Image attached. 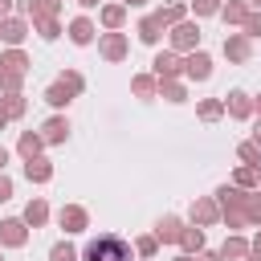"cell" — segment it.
<instances>
[{"instance_id": "cell-1", "label": "cell", "mask_w": 261, "mask_h": 261, "mask_svg": "<svg viewBox=\"0 0 261 261\" xmlns=\"http://www.w3.org/2000/svg\"><path fill=\"white\" fill-rule=\"evenodd\" d=\"M86 261H130V249L122 237H98L86 245Z\"/></svg>"}, {"instance_id": "cell-2", "label": "cell", "mask_w": 261, "mask_h": 261, "mask_svg": "<svg viewBox=\"0 0 261 261\" xmlns=\"http://www.w3.org/2000/svg\"><path fill=\"white\" fill-rule=\"evenodd\" d=\"M220 204H224L228 224L237 228V224L245 220V192H237V188H220Z\"/></svg>"}, {"instance_id": "cell-3", "label": "cell", "mask_w": 261, "mask_h": 261, "mask_svg": "<svg viewBox=\"0 0 261 261\" xmlns=\"http://www.w3.org/2000/svg\"><path fill=\"white\" fill-rule=\"evenodd\" d=\"M184 73L196 77V82H204V77L212 73V57H208V53H192V57L184 61Z\"/></svg>"}, {"instance_id": "cell-4", "label": "cell", "mask_w": 261, "mask_h": 261, "mask_svg": "<svg viewBox=\"0 0 261 261\" xmlns=\"http://www.w3.org/2000/svg\"><path fill=\"white\" fill-rule=\"evenodd\" d=\"M171 41H175V49H196L200 29H196V24H175V29H171Z\"/></svg>"}, {"instance_id": "cell-5", "label": "cell", "mask_w": 261, "mask_h": 261, "mask_svg": "<svg viewBox=\"0 0 261 261\" xmlns=\"http://www.w3.org/2000/svg\"><path fill=\"white\" fill-rule=\"evenodd\" d=\"M57 220H61L65 232H82V228H86V208H73V204H69V208H61Z\"/></svg>"}, {"instance_id": "cell-6", "label": "cell", "mask_w": 261, "mask_h": 261, "mask_svg": "<svg viewBox=\"0 0 261 261\" xmlns=\"http://www.w3.org/2000/svg\"><path fill=\"white\" fill-rule=\"evenodd\" d=\"M0 241H4V245H24L29 232H24L20 220H4V224H0Z\"/></svg>"}, {"instance_id": "cell-7", "label": "cell", "mask_w": 261, "mask_h": 261, "mask_svg": "<svg viewBox=\"0 0 261 261\" xmlns=\"http://www.w3.org/2000/svg\"><path fill=\"white\" fill-rule=\"evenodd\" d=\"M90 37H94V24H90L86 16H77V20L69 24V41H73V45H90Z\"/></svg>"}, {"instance_id": "cell-8", "label": "cell", "mask_w": 261, "mask_h": 261, "mask_svg": "<svg viewBox=\"0 0 261 261\" xmlns=\"http://www.w3.org/2000/svg\"><path fill=\"white\" fill-rule=\"evenodd\" d=\"M102 53H106L110 61H118V57L126 53V41H122L118 33H106V37H102Z\"/></svg>"}, {"instance_id": "cell-9", "label": "cell", "mask_w": 261, "mask_h": 261, "mask_svg": "<svg viewBox=\"0 0 261 261\" xmlns=\"http://www.w3.org/2000/svg\"><path fill=\"white\" fill-rule=\"evenodd\" d=\"M224 53H228L232 61H249V41H245V37H228V41H224Z\"/></svg>"}, {"instance_id": "cell-10", "label": "cell", "mask_w": 261, "mask_h": 261, "mask_svg": "<svg viewBox=\"0 0 261 261\" xmlns=\"http://www.w3.org/2000/svg\"><path fill=\"white\" fill-rule=\"evenodd\" d=\"M24 175H29V179H37V184H45V179L53 175V167H49L45 159H29V163H24Z\"/></svg>"}, {"instance_id": "cell-11", "label": "cell", "mask_w": 261, "mask_h": 261, "mask_svg": "<svg viewBox=\"0 0 261 261\" xmlns=\"http://www.w3.org/2000/svg\"><path fill=\"white\" fill-rule=\"evenodd\" d=\"M192 220L212 224V220H216V204H212V200H196V204H192Z\"/></svg>"}, {"instance_id": "cell-12", "label": "cell", "mask_w": 261, "mask_h": 261, "mask_svg": "<svg viewBox=\"0 0 261 261\" xmlns=\"http://www.w3.org/2000/svg\"><path fill=\"white\" fill-rule=\"evenodd\" d=\"M179 232H184V228H179V220H175V216H163V220H159V228H155V237H159V241H179Z\"/></svg>"}, {"instance_id": "cell-13", "label": "cell", "mask_w": 261, "mask_h": 261, "mask_svg": "<svg viewBox=\"0 0 261 261\" xmlns=\"http://www.w3.org/2000/svg\"><path fill=\"white\" fill-rule=\"evenodd\" d=\"M65 135H69L65 118H49V122H45V143H61Z\"/></svg>"}, {"instance_id": "cell-14", "label": "cell", "mask_w": 261, "mask_h": 261, "mask_svg": "<svg viewBox=\"0 0 261 261\" xmlns=\"http://www.w3.org/2000/svg\"><path fill=\"white\" fill-rule=\"evenodd\" d=\"M228 110H232L237 118H249V94H241V90H232V94H228Z\"/></svg>"}, {"instance_id": "cell-15", "label": "cell", "mask_w": 261, "mask_h": 261, "mask_svg": "<svg viewBox=\"0 0 261 261\" xmlns=\"http://www.w3.org/2000/svg\"><path fill=\"white\" fill-rule=\"evenodd\" d=\"M45 216H49V208H45V200H33L29 208H24V220L37 228V224H45Z\"/></svg>"}, {"instance_id": "cell-16", "label": "cell", "mask_w": 261, "mask_h": 261, "mask_svg": "<svg viewBox=\"0 0 261 261\" xmlns=\"http://www.w3.org/2000/svg\"><path fill=\"white\" fill-rule=\"evenodd\" d=\"M159 29H163V24H159V20H155V16H147V20H143V24H139V37H143V41H147V45H155V41H159Z\"/></svg>"}, {"instance_id": "cell-17", "label": "cell", "mask_w": 261, "mask_h": 261, "mask_svg": "<svg viewBox=\"0 0 261 261\" xmlns=\"http://www.w3.org/2000/svg\"><path fill=\"white\" fill-rule=\"evenodd\" d=\"M155 69H159V77H171V73L179 69V61H175V53H159V57H155Z\"/></svg>"}, {"instance_id": "cell-18", "label": "cell", "mask_w": 261, "mask_h": 261, "mask_svg": "<svg viewBox=\"0 0 261 261\" xmlns=\"http://www.w3.org/2000/svg\"><path fill=\"white\" fill-rule=\"evenodd\" d=\"M37 151H41V135H33V130L20 135V155L24 159H37Z\"/></svg>"}, {"instance_id": "cell-19", "label": "cell", "mask_w": 261, "mask_h": 261, "mask_svg": "<svg viewBox=\"0 0 261 261\" xmlns=\"http://www.w3.org/2000/svg\"><path fill=\"white\" fill-rule=\"evenodd\" d=\"M179 241H184V249H188V253H200V249H204L200 228H184V232H179Z\"/></svg>"}, {"instance_id": "cell-20", "label": "cell", "mask_w": 261, "mask_h": 261, "mask_svg": "<svg viewBox=\"0 0 261 261\" xmlns=\"http://www.w3.org/2000/svg\"><path fill=\"white\" fill-rule=\"evenodd\" d=\"M57 12V0H29V16L37 20V16H53Z\"/></svg>"}, {"instance_id": "cell-21", "label": "cell", "mask_w": 261, "mask_h": 261, "mask_svg": "<svg viewBox=\"0 0 261 261\" xmlns=\"http://www.w3.org/2000/svg\"><path fill=\"white\" fill-rule=\"evenodd\" d=\"M179 16H184V8H179V4H167V8H159V12H155V20H159V24H179Z\"/></svg>"}, {"instance_id": "cell-22", "label": "cell", "mask_w": 261, "mask_h": 261, "mask_svg": "<svg viewBox=\"0 0 261 261\" xmlns=\"http://www.w3.org/2000/svg\"><path fill=\"white\" fill-rule=\"evenodd\" d=\"M0 37H4V41H12V45H16V41H24V20H8V24L0 29Z\"/></svg>"}, {"instance_id": "cell-23", "label": "cell", "mask_w": 261, "mask_h": 261, "mask_svg": "<svg viewBox=\"0 0 261 261\" xmlns=\"http://www.w3.org/2000/svg\"><path fill=\"white\" fill-rule=\"evenodd\" d=\"M69 94H73V90H69L65 82H57V86H49V94H45V98H49L53 106H65V102H69Z\"/></svg>"}, {"instance_id": "cell-24", "label": "cell", "mask_w": 261, "mask_h": 261, "mask_svg": "<svg viewBox=\"0 0 261 261\" xmlns=\"http://www.w3.org/2000/svg\"><path fill=\"white\" fill-rule=\"evenodd\" d=\"M0 65H4V69L24 73V65H29V61H24V53H16V49H12V53H4V57H0Z\"/></svg>"}, {"instance_id": "cell-25", "label": "cell", "mask_w": 261, "mask_h": 261, "mask_svg": "<svg viewBox=\"0 0 261 261\" xmlns=\"http://www.w3.org/2000/svg\"><path fill=\"white\" fill-rule=\"evenodd\" d=\"M0 110H4V114H8V118H16V114H24V98H20V94H8V98H4V106H0Z\"/></svg>"}, {"instance_id": "cell-26", "label": "cell", "mask_w": 261, "mask_h": 261, "mask_svg": "<svg viewBox=\"0 0 261 261\" xmlns=\"http://www.w3.org/2000/svg\"><path fill=\"white\" fill-rule=\"evenodd\" d=\"M245 253H249V245H245L241 237H228V241H224V253H220V257H245Z\"/></svg>"}, {"instance_id": "cell-27", "label": "cell", "mask_w": 261, "mask_h": 261, "mask_svg": "<svg viewBox=\"0 0 261 261\" xmlns=\"http://www.w3.org/2000/svg\"><path fill=\"white\" fill-rule=\"evenodd\" d=\"M122 16H126V8H122V4H110V8L102 12V20H106L110 29H118V24H122Z\"/></svg>"}, {"instance_id": "cell-28", "label": "cell", "mask_w": 261, "mask_h": 261, "mask_svg": "<svg viewBox=\"0 0 261 261\" xmlns=\"http://www.w3.org/2000/svg\"><path fill=\"white\" fill-rule=\"evenodd\" d=\"M241 159H245L249 167H257V163H261V147H257V143H241Z\"/></svg>"}, {"instance_id": "cell-29", "label": "cell", "mask_w": 261, "mask_h": 261, "mask_svg": "<svg viewBox=\"0 0 261 261\" xmlns=\"http://www.w3.org/2000/svg\"><path fill=\"white\" fill-rule=\"evenodd\" d=\"M49 261H77V253H73V245H53V253H49Z\"/></svg>"}, {"instance_id": "cell-30", "label": "cell", "mask_w": 261, "mask_h": 261, "mask_svg": "<svg viewBox=\"0 0 261 261\" xmlns=\"http://www.w3.org/2000/svg\"><path fill=\"white\" fill-rule=\"evenodd\" d=\"M37 29H41V37H49V41L57 37V20H53V16H37Z\"/></svg>"}, {"instance_id": "cell-31", "label": "cell", "mask_w": 261, "mask_h": 261, "mask_svg": "<svg viewBox=\"0 0 261 261\" xmlns=\"http://www.w3.org/2000/svg\"><path fill=\"white\" fill-rule=\"evenodd\" d=\"M245 216L261 224V200H257V196H245Z\"/></svg>"}, {"instance_id": "cell-32", "label": "cell", "mask_w": 261, "mask_h": 261, "mask_svg": "<svg viewBox=\"0 0 261 261\" xmlns=\"http://www.w3.org/2000/svg\"><path fill=\"white\" fill-rule=\"evenodd\" d=\"M135 94H139V98H151V94H155V82H151V77H135Z\"/></svg>"}, {"instance_id": "cell-33", "label": "cell", "mask_w": 261, "mask_h": 261, "mask_svg": "<svg viewBox=\"0 0 261 261\" xmlns=\"http://www.w3.org/2000/svg\"><path fill=\"white\" fill-rule=\"evenodd\" d=\"M0 86H4V90H16V86H20V73H16V69H0Z\"/></svg>"}, {"instance_id": "cell-34", "label": "cell", "mask_w": 261, "mask_h": 261, "mask_svg": "<svg viewBox=\"0 0 261 261\" xmlns=\"http://www.w3.org/2000/svg\"><path fill=\"white\" fill-rule=\"evenodd\" d=\"M200 118H220V102H200Z\"/></svg>"}, {"instance_id": "cell-35", "label": "cell", "mask_w": 261, "mask_h": 261, "mask_svg": "<svg viewBox=\"0 0 261 261\" xmlns=\"http://www.w3.org/2000/svg\"><path fill=\"white\" fill-rule=\"evenodd\" d=\"M163 98H171V102H184V90H179L175 82H163Z\"/></svg>"}, {"instance_id": "cell-36", "label": "cell", "mask_w": 261, "mask_h": 261, "mask_svg": "<svg viewBox=\"0 0 261 261\" xmlns=\"http://www.w3.org/2000/svg\"><path fill=\"white\" fill-rule=\"evenodd\" d=\"M237 184H257V167H241L237 171Z\"/></svg>"}, {"instance_id": "cell-37", "label": "cell", "mask_w": 261, "mask_h": 261, "mask_svg": "<svg viewBox=\"0 0 261 261\" xmlns=\"http://www.w3.org/2000/svg\"><path fill=\"white\" fill-rule=\"evenodd\" d=\"M224 20H245V8H241V4H228V8H224Z\"/></svg>"}, {"instance_id": "cell-38", "label": "cell", "mask_w": 261, "mask_h": 261, "mask_svg": "<svg viewBox=\"0 0 261 261\" xmlns=\"http://www.w3.org/2000/svg\"><path fill=\"white\" fill-rule=\"evenodd\" d=\"M245 29H249V37H261V16H245Z\"/></svg>"}, {"instance_id": "cell-39", "label": "cell", "mask_w": 261, "mask_h": 261, "mask_svg": "<svg viewBox=\"0 0 261 261\" xmlns=\"http://www.w3.org/2000/svg\"><path fill=\"white\" fill-rule=\"evenodd\" d=\"M139 253L151 257V253H155V237H143V241H139Z\"/></svg>"}, {"instance_id": "cell-40", "label": "cell", "mask_w": 261, "mask_h": 261, "mask_svg": "<svg viewBox=\"0 0 261 261\" xmlns=\"http://www.w3.org/2000/svg\"><path fill=\"white\" fill-rule=\"evenodd\" d=\"M61 82H65V86H69V90H73V94H77V90H82V77H77V73H65V77H61Z\"/></svg>"}, {"instance_id": "cell-41", "label": "cell", "mask_w": 261, "mask_h": 261, "mask_svg": "<svg viewBox=\"0 0 261 261\" xmlns=\"http://www.w3.org/2000/svg\"><path fill=\"white\" fill-rule=\"evenodd\" d=\"M196 12H204V16L216 12V0H196Z\"/></svg>"}, {"instance_id": "cell-42", "label": "cell", "mask_w": 261, "mask_h": 261, "mask_svg": "<svg viewBox=\"0 0 261 261\" xmlns=\"http://www.w3.org/2000/svg\"><path fill=\"white\" fill-rule=\"evenodd\" d=\"M8 196H12V184H8L4 175H0V200H8Z\"/></svg>"}, {"instance_id": "cell-43", "label": "cell", "mask_w": 261, "mask_h": 261, "mask_svg": "<svg viewBox=\"0 0 261 261\" xmlns=\"http://www.w3.org/2000/svg\"><path fill=\"white\" fill-rule=\"evenodd\" d=\"M200 261H220V253H204V257H200Z\"/></svg>"}, {"instance_id": "cell-44", "label": "cell", "mask_w": 261, "mask_h": 261, "mask_svg": "<svg viewBox=\"0 0 261 261\" xmlns=\"http://www.w3.org/2000/svg\"><path fill=\"white\" fill-rule=\"evenodd\" d=\"M4 163H8V151H4V147H0V171H4Z\"/></svg>"}, {"instance_id": "cell-45", "label": "cell", "mask_w": 261, "mask_h": 261, "mask_svg": "<svg viewBox=\"0 0 261 261\" xmlns=\"http://www.w3.org/2000/svg\"><path fill=\"white\" fill-rule=\"evenodd\" d=\"M249 261H261V249H253V253H249Z\"/></svg>"}, {"instance_id": "cell-46", "label": "cell", "mask_w": 261, "mask_h": 261, "mask_svg": "<svg viewBox=\"0 0 261 261\" xmlns=\"http://www.w3.org/2000/svg\"><path fill=\"white\" fill-rule=\"evenodd\" d=\"M8 4H12V0H0V16H4V12H8Z\"/></svg>"}, {"instance_id": "cell-47", "label": "cell", "mask_w": 261, "mask_h": 261, "mask_svg": "<svg viewBox=\"0 0 261 261\" xmlns=\"http://www.w3.org/2000/svg\"><path fill=\"white\" fill-rule=\"evenodd\" d=\"M77 4H82V8H94V4H98V0H77Z\"/></svg>"}, {"instance_id": "cell-48", "label": "cell", "mask_w": 261, "mask_h": 261, "mask_svg": "<svg viewBox=\"0 0 261 261\" xmlns=\"http://www.w3.org/2000/svg\"><path fill=\"white\" fill-rule=\"evenodd\" d=\"M4 118H8V114H4V110H0V130H4Z\"/></svg>"}, {"instance_id": "cell-49", "label": "cell", "mask_w": 261, "mask_h": 261, "mask_svg": "<svg viewBox=\"0 0 261 261\" xmlns=\"http://www.w3.org/2000/svg\"><path fill=\"white\" fill-rule=\"evenodd\" d=\"M257 143H261V122H257Z\"/></svg>"}, {"instance_id": "cell-50", "label": "cell", "mask_w": 261, "mask_h": 261, "mask_svg": "<svg viewBox=\"0 0 261 261\" xmlns=\"http://www.w3.org/2000/svg\"><path fill=\"white\" fill-rule=\"evenodd\" d=\"M126 4H147V0H126Z\"/></svg>"}, {"instance_id": "cell-51", "label": "cell", "mask_w": 261, "mask_h": 261, "mask_svg": "<svg viewBox=\"0 0 261 261\" xmlns=\"http://www.w3.org/2000/svg\"><path fill=\"white\" fill-rule=\"evenodd\" d=\"M253 249H261V237H257V245H253Z\"/></svg>"}, {"instance_id": "cell-52", "label": "cell", "mask_w": 261, "mask_h": 261, "mask_svg": "<svg viewBox=\"0 0 261 261\" xmlns=\"http://www.w3.org/2000/svg\"><path fill=\"white\" fill-rule=\"evenodd\" d=\"M175 261H192V257H175Z\"/></svg>"}, {"instance_id": "cell-53", "label": "cell", "mask_w": 261, "mask_h": 261, "mask_svg": "<svg viewBox=\"0 0 261 261\" xmlns=\"http://www.w3.org/2000/svg\"><path fill=\"white\" fill-rule=\"evenodd\" d=\"M257 110H261V98H257Z\"/></svg>"}, {"instance_id": "cell-54", "label": "cell", "mask_w": 261, "mask_h": 261, "mask_svg": "<svg viewBox=\"0 0 261 261\" xmlns=\"http://www.w3.org/2000/svg\"><path fill=\"white\" fill-rule=\"evenodd\" d=\"M253 4H257V8H261V0H253Z\"/></svg>"}]
</instances>
